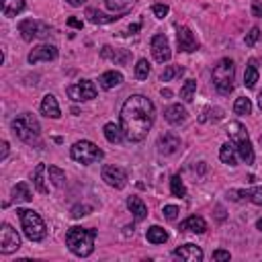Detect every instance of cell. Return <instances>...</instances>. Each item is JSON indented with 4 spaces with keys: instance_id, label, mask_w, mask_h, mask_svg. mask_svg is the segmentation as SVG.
<instances>
[{
    "instance_id": "cell-7",
    "label": "cell",
    "mask_w": 262,
    "mask_h": 262,
    "mask_svg": "<svg viewBox=\"0 0 262 262\" xmlns=\"http://www.w3.org/2000/svg\"><path fill=\"white\" fill-rule=\"evenodd\" d=\"M70 156H72V160H76V162L88 166V164H94V162L102 160V158H104V151H102L96 143H92V141H88V139H82V141H76V143L72 145Z\"/></svg>"
},
{
    "instance_id": "cell-16",
    "label": "cell",
    "mask_w": 262,
    "mask_h": 262,
    "mask_svg": "<svg viewBox=\"0 0 262 262\" xmlns=\"http://www.w3.org/2000/svg\"><path fill=\"white\" fill-rule=\"evenodd\" d=\"M178 147H180V137L176 133H164V135H160V139H158V151L160 154L170 156Z\"/></svg>"
},
{
    "instance_id": "cell-17",
    "label": "cell",
    "mask_w": 262,
    "mask_h": 262,
    "mask_svg": "<svg viewBox=\"0 0 262 262\" xmlns=\"http://www.w3.org/2000/svg\"><path fill=\"white\" fill-rule=\"evenodd\" d=\"M227 196H229L231 201L248 199V201H252L254 205H262V186H254V188H248V190H229Z\"/></svg>"
},
{
    "instance_id": "cell-44",
    "label": "cell",
    "mask_w": 262,
    "mask_h": 262,
    "mask_svg": "<svg viewBox=\"0 0 262 262\" xmlns=\"http://www.w3.org/2000/svg\"><path fill=\"white\" fill-rule=\"evenodd\" d=\"M213 260H229V252H225V250H215V252H213Z\"/></svg>"
},
{
    "instance_id": "cell-6",
    "label": "cell",
    "mask_w": 262,
    "mask_h": 262,
    "mask_svg": "<svg viewBox=\"0 0 262 262\" xmlns=\"http://www.w3.org/2000/svg\"><path fill=\"white\" fill-rule=\"evenodd\" d=\"M18 217H20V225H23V231L25 235L31 239V242H41L45 239L47 235V227H45V221L41 219V215L33 209H16Z\"/></svg>"
},
{
    "instance_id": "cell-46",
    "label": "cell",
    "mask_w": 262,
    "mask_h": 262,
    "mask_svg": "<svg viewBox=\"0 0 262 262\" xmlns=\"http://www.w3.org/2000/svg\"><path fill=\"white\" fill-rule=\"evenodd\" d=\"M68 25L74 27V29H82V20L76 18V16H70V18H68Z\"/></svg>"
},
{
    "instance_id": "cell-22",
    "label": "cell",
    "mask_w": 262,
    "mask_h": 262,
    "mask_svg": "<svg viewBox=\"0 0 262 262\" xmlns=\"http://www.w3.org/2000/svg\"><path fill=\"white\" fill-rule=\"evenodd\" d=\"M127 207H129V211L133 213L135 221H141V219L147 217V207H145V203H143L139 196H129V199H127Z\"/></svg>"
},
{
    "instance_id": "cell-32",
    "label": "cell",
    "mask_w": 262,
    "mask_h": 262,
    "mask_svg": "<svg viewBox=\"0 0 262 262\" xmlns=\"http://www.w3.org/2000/svg\"><path fill=\"white\" fill-rule=\"evenodd\" d=\"M233 113H235V115H250V113H252V102H250V98H246V96L235 98Z\"/></svg>"
},
{
    "instance_id": "cell-28",
    "label": "cell",
    "mask_w": 262,
    "mask_h": 262,
    "mask_svg": "<svg viewBox=\"0 0 262 262\" xmlns=\"http://www.w3.org/2000/svg\"><path fill=\"white\" fill-rule=\"evenodd\" d=\"M86 16H88V20L90 23H94V25H102V23H115V20H119L121 16H108V14H102L100 10H96V8H86Z\"/></svg>"
},
{
    "instance_id": "cell-2",
    "label": "cell",
    "mask_w": 262,
    "mask_h": 262,
    "mask_svg": "<svg viewBox=\"0 0 262 262\" xmlns=\"http://www.w3.org/2000/svg\"><path fill=\"white\" fill-rule=\"evenodd\" d=\"M94 239H96V229L90 227H70L66 233V244L72 254L86 258L94 250Z\"/></svg>"
},
{
    "instance_id": "cell-38",
    "label": "cell",
    "mask_w": 262,
    "mask_h": 262,
    "mask_svg": "<svg viewBox=\"0 0 262 262\" xmlns=\"http://www.w3.org/2000/svg\"><path fill=\"white\" fill-rule=\"evenodd\" d=\"M221 117H223V111L215 106V108H205V111H203V115L199 117V121H201V123H205V121H209V119H213V121H219Z\"/></svg>"
},
{
    "instance_id": "cell-3",
    "label": "cell",
    "mask_w": 262,
    "mask_h": 262,
    "mask_svg": "<svg viewBox=\"0 0 262 262\" xmlns=\"http://www.w3.org/2000/svg\"><path fill=\"white\" fill-rule=\"evenodd\" d=\"M231 145L235 147V151L239 154V158L246 162V164H252L254 162V147H252V141L248 137V129L239 123V121H231L225 129Z\"/></svg>"
},
{
    "instance_id": "cell-8",
    "label": "cell",
    "mask_w": 262,
    "mask_h": 262,
    "mask_svg": "<svg viewBox=\"0 0 262 262\" xmlns=\"http://www.w3.org/2000/svg\"><path fill=\"white\" fill-rule=\"evenodd\" d=\"M18 31L23 35L25 41H33L35 37H49L51 35V27L41 23V20H33V18H25L18 23Z\"/></svg>"
},
{
    "instance_id": "cell-23",
    "label": "cell",
    "mask_w": 262,
    "mask_h": 262,
    "mask_svg": "<svg viewBox=\"0 0 262 262\" xmlns=\"http://www.w3.org/2000/svg\"><path fill=\"white\" fill-rule=\"evenodd\" d=\"M45 172H47V166L45 164H37V168L33 170V174H31V178H33V184H35V188L41 192V194H47V184H45Z\"/></svg>"
},
{
    "instance_id": "cell-10",
    "label": "cell",
    "mask_w": 262,
    "mask_h": 262,
    "mask_svg": "<svg viewBox=\"0 0 262 262\" xmlns=\"http://www.w3.org/2000/svg\"><path fill=\"white\" fill-rule=\"evenodd\" d=\"M20 248V237L18 233L8 225V223H2L0 227V252L2 254H12Z\"/></svg>"
},
{
    "instance_id": "cell-33",
    "label": "cell",
    "mask_w": 262,
    "mask_h": 262,
    "mask_svg": "<svg viewBox=\"0 0 262 262\" xmlns=\"http://www.w3.org/2000/svg\"><path fill=\"white\" fill-rule=\"evenodd\" d=\"M194 90H196V80H186L184 86L180 88V98L186 100V102H190L194 98Z\"/></svg>"
},
{
    "instance_id": "cell-4",
    "label": "cell",
    "mask_w": 262,
    "mask_h": 262,
    "mask_svg": "<svg viewBox=\"0 0 262 262\" xmlns=\"http://www.w3.org/2000/svg\"><path fill=\"white\" fill-rule=\"evenodd\" d=\"M12 127V133L23 139L25 143H35V145H41L39 137H41V127H39V121L31 115V113H23L18 115L16 119H12L10 123Z\"/></svg>"
},
{
    "instance_id": "cell-15",
    "label": "cell",
    "mask_w": 262,
    "mask_h": 262,
    "mask_svg": "<svg viewBox=\"0 0 262 262\" xmlns=\"http://www.w3.org/2000/svg\"><path fill=\"white\" fill-rule=\"evenodd\" d=\"M176 37H178V49H180V51L190 53V51H196V49H199V43H196L192 31H190L188 27H178Z\"/></svg>"
},
{
    "instance_id": "cell-52",
    "label": "cell",
    "mask_w": 262,
    "mask_h": 262,
    "mask_svg": "<svg viewBox=\"0 0 262 262\" xmlns=\"http://www.w3.org/2000/svg\"><path fill=\"white\" fill-rule=\"evenodd\" d=\"M256 225H258V229L262 231V219H258V223H256Z\"/></svg>"
},
{
    "instance_id": "cell-43",
    "label": "cell",
    "mask_w": 262,
    "mask_h": 262,
    "mask_svg": "<svg viewBox=\"0 0 262 262\" xmlns=\"http://www.w3.org/2000/svg\"><path fill=\"white\" fill-rule=\"evenodd\" d=\"M151 12H154L158 18H164V16L170 12V8H168V4H154V6H151Z\"/></svg>"
},
{
    "instance_id": "cell-25",
    "label": "cell",
    "mask_w": 262,
    "mask_h": 262,
    "mask_svg": "<svg viewBox=\"0 0 262 262\" xmlns=\"http://www.w3.org/2000/svg\"><path fill=\"white\" fill-rule=\"evenodd\" d=\"M98 82H100V86H102L104 90H111V88H115V86H119V84L123 82V74L111 70V72H104V74L98 78Z\"/></svg>"
},
{
    "instance_id": "cell-12",
    "label": "cell",
    "mask_w": 262,
    "mask_h": 262,
    "mask_svg": "<svg viewBox=\"0 0 262 262\" xmlns=\"http://www.w3.org/2000/svg\"><path fill=\"white\" fill-rule=\"evenodd\" d=\"M151 55H154V59H156V61H160V63H164V61H168V59L172 57L170 43H168L166 35L158 33V35H154V37H151Z\"/></svg>"
},
{
    "instance_id": "cell-50",
    "label": "cell",
    "mask_w": 262,
    "mask_h": 262,
    "mask_svg": "<svg viewBox=\"0 0 262 262\" xmlns=\"http://www.w3.org/2000/svg\"><path fill=\"white\" fill-rule=\"evenodd\" d=\"M162 96H172V90H168V88H164V90H162Z\"/></svg>"
},
{
    "instance_id": "cell-40",
    "label": "cell",
    "mask_w": 262,
    "mask_h": 262,
    "mask_svg": "<svg viewBox=\"0 0 262 262\" xmlns=\"http://www.w3.org/2000/svg\"><path fill=\"white\" fill-rule=\"evenodd\" d=\"M92 211V207L90 205H76V207H72V217H84V215H88Z\"/></svg>"
},
{
    "instance_id": "cell-36",
    "label": "cell",
    "mask_w": 262,
    "mask_h": 262,
    "mask_svg": "<svg viewBox=\"0 0 262 262\" xmlns=\"http://www.w3.org/2000/svg\"><path fill=\"white\" fill-rule=\"evenodd\" d=\"M184 74V68L182 66H168L164 72H162V82H170L172 78H176V76H182Z\"/></svg>"
},
{
    "instance_id": "cell-26",
    "label": "cell",
    "mask_w": 262,
    "mask_h": 262,
    "mask_svg": "<svg viewBox=\"0 0 262 262\" xmlns=\"http://www.w3.org/2000/svg\"><path fill=\"white\" fill-rule=\"evenodd\" d=\"M31 199H33V194H31V188L27 182H16L12 186V201L14 203H29Z\"/></svg>"
},
{
    "instance_id": "cell-1",
    "label": "cell",
    "mask_w": 262,
    "mask_h": 262,
    "mask_svg": "<svg viewBox=\"0 0 262 262\" xmlns=\"http://www.w3.org/2000/svg\"><path fill=\"white\" fill-rule=\"evenodd\" d=\"M119 117H121V129L125 133V139L137 143L145 139V135L149 133L156 117V106L147 96L133 94L125 100Z\"/></svg>"
},
{
    "instance_id": "cell-39",
    "label": "cell",
    "mask_w": 262,
    "mask_h": 262,
    "mask_svg": "<svg viewBox=\"0 0 262 262\" xmlns=\"http://www.w3.org/2000/svg\"><path fill=\"white\" fill-rule=\"evenodd\" d=\"M104 4H106L108 10H113V12L117 14V12H121V10H127L129 0H104Z\"/></svg>"
},
{
    "instance_id": "cell-48",
    "label": "cell",
    "mask_w": 262,
    "mask_h": 262,
    "mask_svg": "<svg viewBox=\"0 0 262 262\" xmlns=\"http://www.w3.org/2000/svg\"><path fill=\"white\" fill-rule=\"evenodd\" d=\"M68 2H70L72 6H80V4H82V2H86V0H68Z\"/></svg>"
},
{
    "instance_id": "cell-9",
    "label": "cell",
    "mask_w": 262,
    "mask_h": 262,
    "mask_svg": "<svg viewBox=\"0 0 262 262\" xmlns=\"http://www.w3.org/2000/svg\"><path fill=\"white\" fill-rule=\"evenodd\" d=\"M66 92H68V96H70L72 100L84 102V100H90V98L96 96V86H94V82H90V80H82V82H78V84L68 86Z\"/></svg>"
},
{
    "instance_id": "cell-11",
    "label": "cell",
    "mask_w": 262,
    "mask_h": 262,
    "mask_svg": "<svg viewBox=\"0 0 262 262\" xmlns=\"http://www.w3.org/2000/svg\"><path fill=\"white\" fill-rule=\"evenodd\" d=\"M102 180L113 188H125L127 186V172L119 166H104L102 168Z\"/></svg>"
},
{
    "instance_id": "cell-21",
    "label": "cell",
    "mask_w": 262,
    "mask_h": 262,
    "mask_svg": "<svg viewBox=\"0 0 262 262\" xmlns=\"http://www.w3.org/2000/svg\"><path fill=\"white\" fill-rule=\"evenodd\" d=\"M164 119L170 123V125H180L186 121V108L180 106V104H170L164 113Z\"/></svg>"
},
{
    "instance_id": "cell-27",
    "label": "cell",
    "mask_w": 262,
    "mask_h": 262,
    "mask_svg": "<svg viewBox=\"0 0 262 262\" xmlns=\"http://www.w3.org/2000/svg\"><path fill=\"white\" fill-rule=\"evenodd\" d=\"M102 133H104L106 141H111V143H121V141H123V137H125V133H123L121 125H115V123H106V125H104V129H102Z\"/></svg>"
},
{
    "instance_id": "cell-31",
    "label": "cell",
    "mask_w": 262,
    "mask_h": 262,
    "mask_svg": "<svg viewBox=\"0 0 262 262\" xmlns=\"http://www.w3.org/2000/svg\"><path fill=\"white\" fill-rule=\"evenodd\" d=\"M219 158H221L223 164H227V166H235V147L229 145V143H223L221 149H219Z\"/></svg>"
},
{
    "instance_id": "cell-37",
    "label": "cell",
    "mask_w": 262,
    "mask_h": 262,
    "mask_svg": "<svg viewBox=\"0 0 262 262\" xmlns=\"http://www.w3.org/2000/svg\"><path fill=\"white\" fill-rule=\"evenodd\" d=\"M149 61L147 59H139L137 61V66H135V78H139V80H145L147 76H149Z\"/></svg>"
},
{
    "instance_id": "cell-42",
    "label": "cell",
    "mask_w": 262,
    "mask_h": 262,
    "mask_svg": "<svg viewBox=\"0 0 262 262\" xmlns=\"http://www.w3.org/2000/svg\"><path fill=\"white\" fill-rule=\"evenodd\" d=\"M162 213H164V217H166V219H170V221H172V219H176V217H178L180 209H178L176 205H166Z\"/></svg>"
},
{
    "instance_id": "cell-18",
    "label": "cell",
    "mask_w": 262,
    "mask_h": 262,
    "mask_svg": "<svg viewBox=\"0 0 262 262\" xmlns=\"http://www.w3.org/2000/svg\"><path fill=\"white\" fill-rule=\"evenodd\" d=\"M178 229L180 231H192V233H205L207 231V221L203 217H199V215H190L180 223Z\"/></svg>"
},
{
    "instance_id": "cell-30",
    "label": "cell",
    "mask_w": 262,
    "mask_h": 262,
    "mask_svg": "<svg viewBox=\"0 0 262 262\" xmlns=\"http://www.w3.org/2000/svg\"><path fill=\"white\" fill-rule=\"evenodd\" d=\"M145 237H147L149 244H164V242L168 239V233H166L164 227H160V225H151V227L147 229Z\"/></svg>"
},
{
    "instance_id": "cell-47",
    "label": "cell",
    "mask_w": 262,
    "mask_h": 262,
    "mask_svg": "<svg viewBox=\"0 0 262 262\" xmlns=\"http://www.w3.org/2000/svg\"><path fill=\"white\" fill-rule=\"evenodd\" d=\"M8 156V141H2V154H0V160H6Z\"/></svg>"
},
{
    "instance_id": "cell-49",
    "label": "cell",
    "mask_w": 262,
    "mask_h": 262,
    "mask_svg": "<svg viewBox=\"0 0 262 262\" xmlns=\"http://www.w3.org/2000/svg\"><path fill=\"white\" fill-rule=\"evenodd\" d=\"M129 31H131V33H135V31H139V23H135V25H131V27H129Z\"/></svg>"
},
{
    "instance_id": "cell-29",
    "label": "cell",
    "mask_w": 262,
    "mask_h": 262,
    "mask_svg": "<svg viewBox=\"0 0 262 262\" xmlns=\"http://www.w3.org/2000/svg\"><path fill=\"white\" fill-rule=\"evenodd\" d=\"M23 10H25V0H2L4 16H16Z\"/></svg>"
},
{
    "instance_id": "cell-14",
    "label": "cell",
    "mask_w": 262,
    "mask_h": 262,
    "mask_svg": "<svg viewBox=\"0 0 262 262\" xmlns=\"http://www.w3.org/2000/svg\"><path fill=\"white\" fill-rule=\"evenodd\" d=\"M174 258H180V260H186V262H201L203 260V250L194 244H184L180 248H176L172 252Z\"/></svg>"
},
{
    "instance_id": "cell-41",
    "label": "cell",
    "mask_w": 262,
    "mask_h": 262,
    "mask_svg": "<svg viewBox=\"0 0 262 262\" xmlns=\"http://www.w3.org/2000/svg\"><path fill=\"white\" fill-rule=\"evenodd\" d=\"M258 37H260V29H258V27H252V29H250V33L246 35V45H248V47H252V45L258 41Z\"/></svg>"
},
{
    "instance_id": "cell-5",
    "label": "cell",
    "mask_w": 262,
    "mask_h": 262,
    "mask_svg": "<svg viewBox=\"0 0 262 262\" xmlns=\"http://www.w3.org/2000/svg\"><path fill=\"white\" fill-rule=\"evenodd\" d=\"M233 78H235V63L229 57H223L215 63L211 80L219 94H229L233 90Z\"/></svg>"
},
{
    "instance_id": "cell-20",
    "label": "cell",
    "mask_w": 262,
    "mask_h": 262,
    "mask_svg": "<svg viewBox=\"0 0 262 262\" xmlns=\"http://www.w3.org/2000/svg\"><path fill=\"white\" fill-rule=\"evenodd\" d=\"M100 55L106 57V59H113V61H117V63H121V66L131 59V53H129L127 49H113V47H108V45H104V47L100 49Z\"/></svg>"
},
{
    "instance_id": "cell-51",
    "label": "cell",
    "mask_w": 262,
    "mask_h": 262,
    "mask_svg": "<svg viewBox=\"0 0 262 262\" xmlns=\"http://www.w3.org/2000/svg\"><path fill=\"white\" fill-rule=\"evenodd\" d=\"M258 106H260V108H262V92H260V94H258Z\"/></svg>"
},
{
    "instance_id": "cell-13",
    "label": "cell",
    "mask_w": 262,
    "mask_h": 262,
    "mask_svg": "<svg viewBox=\"0 0 262 262\" xmlns=\"http://www.w3.org/2000/svg\"><path fill=\"white\" fill-rule=\"evenodd\" d=\"M57 57V47L55 45H37L31 53H29V63H39V61H51Z\"/></svg>"
},
{
    "instance_id": "cell-24",
    "label": "cell",
    "mask_w": 262,
    "mask_h": 262,
    "mask_svg": "<svg viewBox=\"0 0 262 262\" xmlns=\"http://www.w3.org/2000/svg\"><path fill=\"white\" fill-rule=\"evenodd\" d=\"M258 61L256 59H250L248 66H246V72H244V86L246 88H254L256 82H258Z\"/></svg>"
},
{
    "instance_id": "cell-19",
    "label": "cell",
    "mask_w": 262,
    "mask_h": 262,
    "mask_svg": "<svg viewBox=\"0 0 262 262\" xmlns=\"http://www.w3.org/2000/svg\"><path fill=\"white\" fill-rule=\"evenodd\" d=\"M41 113L49 119H59L61 117V111H59V104H57V98L53 94H45L43 100H41Z\"/></svg>"
},
{
    "instance_id": "cell-35",
    "label": "cell",
    "mask_w": 262,
    "mask_h": 262,
    "mask_svg": "<svg viewBox=\"0 0 262 262\" xmlns=\"http://www.w3.org/2000/svg\"><path fill=\"white\" fill-rule=\"evenodd\" d=\"M170 190H172L174 196H184V194H186L184 182H182V178H180L178 174H174V176L170 178Z\"/></svg>"
},
{
    "instance_id": "cell-45",
    "label": "cell",
    "mask_w": 262,
    "mask_h": 262,
    "mask_svg": "<svg viewBox=\"0 0 262 262\" xmlns=\"http://www.w3.org/2000/svg\"><path fill=\"white\" fill-rule=\"evenodd\" d=\"M252 14L262 18V2H254V4H252Z\"/></svg>"
},
{
    "instance_id": "cell-34",
    "label": "cell",
    "mask_w": 262,
    "mask_h": 262,
    "mask_svg": "<svg viewBox=\"0 0 262 262\" xmlns=\"http://www.w3.org/2000/svg\"><path fill=\"white\" fill-rule=\"evenodd\" d=\"M47 172H49V180H51L53 186H63V182H66V174H63V170H59L57 166H49Z\"/></svg>"
}]
</instances>
